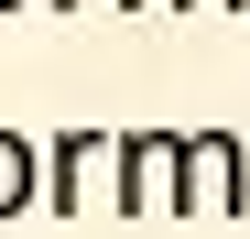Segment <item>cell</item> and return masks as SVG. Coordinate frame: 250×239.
I'll return each mask as SVG.
<instances>
[{
    "instance_id": "cell-2",
    "label": "cell",
    "mask_w": 250,
    "mask_h": 239,
    "mask_svg": "<svg viewBox=\"0 0 250 239\" xmlns=\"http://www.w3.org/2000/svg\"><path fill=\"white\" fill-rule=\"evenodd\" d=\"M120 207H185V141H163V131L120 141Z\"/></svg>"
},
{
    "instance_id": "cell-4",
    "label": "cell",
    "mask_w": 250,
    "mask_h": 239,
    "mask_svg": "<svg viewBox=\"0 0 250 239\" xmlns=\"http://www.w3.org/2000/svg\"><path fill=\"white\" fill-rule=\"evenodd\" d=\"M22 207H33V141L0 131V218H22Z\"/></svg>"
},
{
    "instance_id": "cell-6",
    "label": "cell",
    "mask_w": 250,
    "mask_h": 239,
    "mask_svg": "<svg viewBox=\"0 0 250 239\" xmlns=\"http://www.w3.org/2000/svg\"><path fill=\"white\" fill-rule=\"evenodd\" d=\"M0 11H22V0H0Z\"/></svg>"
},
{
    "instance_id": "cell-5",
    "label": "cell",
    "mask_w": 250,
    "mask_h": 239,
    "mask_svg": "<svg viewBox=\"0 0 250 239\" xmlns=\"http://www.w3.org/2000/svg\"><path fill=\"white\" fill-rule=\"evenodd\" d=\"M174 11H250V0H174Z\"/></svg>"
},
{
    "instance_id": "cell-1",
    "label": "cell",
    "mask_w": 250,
    "mask_h": 239,
    "mask_svg": "<svg viewBox=\"0 0 250 239\" xmlns=\"http://www.w3.org/2000/svg\"><path fill=\"white\" fill-rule=\"evenodd\" d=\"M185 207H218V218H239V207H250V152H239L229 131L185 141Z\"/></svg>"
},
{
    "instance_id": "cell-3",
    "label": "cell",
    "mask_w": 250,
    "mask_h": 239,
    "mask_svg": "<svg viewBox=\"0 0 250 239\" xmlns=\"http://www.w3.org/2000/svg\"><path fill=\"white\" fill-rule=\"evenodd\" d=\"M120 163V141H98V131H76V141H55V207H87V196H98V174Z\"/></svg>"
},
{
    "instance_id": "cell-7",
    "label": "cell",
    "mask_w": 250,
    "mask_h": 239,
    "mask_svg": "<svg viewBox=\"0 0 250 239\" xmlns=\"http://www.w3.org/2000/svg\"><path fill=\"white\" fill-rule=\"evenodd\" d=\"M55 11H76V0H55Z\"/></svg>"
}]
</instances>
